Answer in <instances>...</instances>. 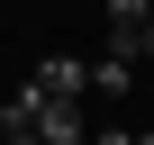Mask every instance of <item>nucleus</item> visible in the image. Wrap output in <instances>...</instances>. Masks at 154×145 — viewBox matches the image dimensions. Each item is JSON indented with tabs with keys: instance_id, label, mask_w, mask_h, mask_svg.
<instances>
[{
	"instance_id": "obj_1",
	"label": "nucleus",
	"mask_w": 154,
	"mask_h": 145,
	"mask_svg": "<svg viewBox=\"0 0 154 145\" xmlns=\"http://www.w3.org/2000/svg\"><path fill=\"white\" fill-rule=\"evenodd\" d=\"M82 82H91V72L72 63V54H45V63H36V91H45V100H82Z\"/></svg>"
},
{
	"instance_id": "obj_2",
	"label": "nucleus",
	"mask_w": 154,
	"mask_h": 145,
	"mask_svg": "<svg viewBox=\"0 0 154 145\" xmlns=\"http://www.w3.org/2000/svg\"><path fill=\"white\" fill-rule=\"evenodd\" d=\"M36 136H45V145H82V100H45Z\"/></svg>"
},
{
	"instance_id": "obj_3",
	"label": "nucleus",
	"mask_w": 154,
	"mask_h": 145,
	"mask_svg": "<svg viewBox=\"0 0 154 145\" xmlns=\"http://www.w3.org/2000/svg\"><path fill=\"white\" fill-rule=\"evenodd\" d=\"M91 91H100V100H127V91H136V63H127V54H100V63H91Z\"/></svg>"
},
{
	"instance_id": "obj_4",
	"label": "nucleus",
	"mask_w": 154,
	"mask_h": 145,
	"mask_svg": "<svg viewBox=\"0 0 154 145\" xmlns=\"http://www.w3.org/2000/svg\"><path fill=\"white\" fill-rule=\"evenodd\" d=\"M100 9H109V36H118V27H145L154 18V0H100Z\"/></svg>"
},
{
	"instance_id": "obj_5",
	"label": "nucleus",
	"mask_w": 154,
	"mask_h": 145,
	"mask_svg": "<svg viewBox=\"0 0 154 145\" xmlns=\"http://www.w3.org/2000/svg\"><path fill=\"white\" fill-rule=\"evenodd\" d=\"M91 145H136V136H127V127H100V136H91Z\"/></svg>"
},
{
	"instance_id": "obj_6",
	"label": "nucleus",
	"mask_w": 154,
	"mask_h": 145,
	"mask_svg": "<svg viewBox=\"0 0 154 145\" xmlns=\"http://www.w3.org/2000/svg\"><path fill=\"white\" fill-rule=\"evenodd\" d=\"M0 145H45V136H36V127H27V136H0Z\"/></svg>"
},
{
	"instance_id": "obj_7",
	"label": "nucleus",
	"mask_w": 154,
	"mask_h": 145,
	"mask_svg": "<svg viewBox=\"0 0 154 145\" xmlns=\"http://www.w3.org/2000/svg\"><path fill=\"white\" fill-rule=\"evenodd\" d=\"M136 145H154V127H145V136H136Z\"/></svg>"
}]
</instances>
